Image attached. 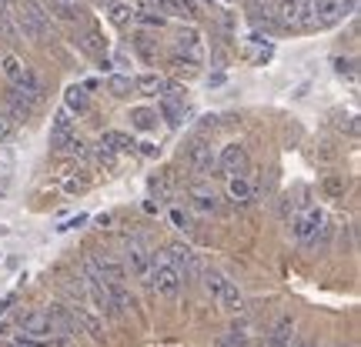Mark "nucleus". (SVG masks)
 Instances as JSON below:
<instances>
[{"mask_svg":"<svg viewBox=\"0 0 361 347\" xmlns=\"http://www.w3.org/2000/svg\"><path fill=\"white\" fill-rule=\"evenodd\" d=\"M17 20H20L17 30H24L30 40L47 37V30H51V17L44 13L40 0H24V4H20V13H17Z\"/></svg>","mask_w":361,"mask_h":347,"instance_id":"1","label":"nucleus"},{"mask_svg":"<svg viewBox=\"0 0 361 347\" xmlns=\"http://www.w3.org/2000/svg\"><path fill=\"white\" fill-rule=\"evenodd\" d=\"M147 284L154 287L157 294H164V297H174L180 291V274L174 267H171L168 260L154 258V264H151V274H147Z\"/></svg>","mask_w":361,"mask_h":347,"instance_id":"2","label":"nucleus"},{"mask_svg":"<svg viewBox=\"0 0 361 347\" xmlns=\"http://www.w3.org/2000/svg\"><path fill=\"white\" fill-rule=\"evenodd\" d=\"M164 260L178 270L180 277H197V274L204 270L201 267V260H197V254H194L188 244H168L164 247Z\"/></svg>","mask_w":361,"mask_h":347,"instance_id":"3","label":"nucleus"},{"mask_svg":"<svg viewBox=\"0 0 361 347\" xmlns=\"http://www.w3.org/2000/svg\"><path fill=\"white\" fill-rule=\"evenodd\" d=\"M17 327L24 331V337H34V341H54V327L47 310H20L17 314Z\"/></svg>","mask_w":361,"mask_h":347,"instance_id":"4","label":"nucleus"},{"mask_svg":"<svg viewBox=\"0 0 361 347\" xmlns=\"http://www.w3.org/2000/svg\"><path fill=\"white\" fill-rule=\"evenodd\" d=\"M218 170H224L228 177H245L251 170V157H247L241 144H228V147H221L218 154Z\"/></svg>","mask_w":361,"mask_h":347,"instance_id":"5","label":"nucleus"},{"mask_svg":"<svg viewBox=\"0 0 361 347\" xmlns=\"http://www.w3.org/2000/svg\"><path fill=\"white\" fill-rule=\"evenodd\" d=\"M184 160H188V168H191L194 174H201V177H211V174L218 170V157H214V151H211L204 141H194L191 147H188Z\"/></svg>","mask_w":361,"mask_h":347,"instance_id":"6","label":"nucleus"},{"mask_svg":"<svg viewBox=\"0 0 361 347\" xmlns=\"http://www.w3.org/2000/svg\"><path fill=\"white\" fill-rule=\"evenodd\" d=\"M47 317H51V327H54V337H57V341L67 344V341H74V337L80 334L74 314H71V308H64V304H51V308H47Z\"/></svg>","mask_w":361,"mask_h":347,"instance_id":"7","label":"nucleus"},{"mask_svg":"<svg viewBox=\"0 0 361 347\" xmlns=\"http://www.w3.org/2000/svg\"><path fill=\"white\" fill-rule=\"evenodd\" d=\"M174 53L184 57V61H191V64H201V53H204V47H201V34H197L194 27L178 30V37H174Z\"/></svg>","mask_w":361,"mask_h":347,"instance_id":"8","label":"nucleus"},{"mask_svg":"<svg viewBox=\"0 0 361 347\" xmlns=\"http://www.w3.org/2000/svg\"><path fill=\"white\" fill-rule=\"evenodd\" d=\"M71 314H74V321H78V331H84L90 341H104V324L87 304L74 301V304H71Z\"/></svg>","mask_w":361,"mask_h":347,"instance_id":"9","label":"nucleus"},{"mask_svg":"<svg viewBox=\"0 0 361 347\" xmlns=\"http://www.w3.org/2000/svg\"><path fill=\"white\" fill-rule=\"evenodd\" d=\"M0 70H4V77L11 80L13 87H24V84L34 80V74L24 67V61H20V57H13V53H4V57H0Z\"/></svg>","mask_w":361,"mask_h":347,"instance_id":"10","label":"nucleus"},{"mask_svg":"<svg viewBox=\"0 0 361 347\" xmlns=\"http://www.w3.org/2000/svg\"><path fill=\"white\" fill-rule=\"evenodd\" d=\"M151 264H154V258L144 251L141 244H130L128 247V270L137 277V281H147V274H151Z\"/></svg>","mask_w":361,"mask_h":347,"instance_id":"11","label":"nucleus"},{"mask_svg":"<svg viewBox=\"0 0 361 347\" xmlns=\"http://www.w3.org/2000/svg\"><path fill=\"white\" fill-rule=\"evenodd\" d=\"M94 264H97V270H101L104 284H124V277H128L124 264H121V260H114L111 254H94Z\"/></svg>","mask_w":361,"mask_h":347,"instance_id":"12","label":"nucleus"},{"mask_svg":"<svg viewBox=\"0 0 361 347\" xmlns=\"http://www.w3.org/2000/svg\"><path fill=\"white\" fill-rule=\"evenodd\" d=\"M188 197L194 201L197 210H204V214H214L218 210V194L204 187V184H188Z\"/></svg>","mask_w":361,"mask_h":347,"instance_id":"13","label":"nucleus"},{"mask_svg":"<svg viewBox=\"0 0 361 347\" xmlns=\"http://www.w3.org/2000/svg\"><path fill=\"white\" fill-rule=\"evenodd\" d=\"M101 147L111 151V154H130V151H134V141H130L128 134H121V130H104Z\"/></svg>","mask_w":361,"mask_h":347,"instance_id":"14","label":"nucleus"},{"mask_svg":"<svg viewBox=\"0 0 361 347\" xmlns=\"http://www.w3.org/2000/svg\"><path fill=\"white\" fill-rule=\"evenodd\" d=\"M291 341H295V321H291V317H281V321L271 327L268 347H291Z\"/></svg>","mask_w":361,"mask_h":347,"instance_id":"15","label":"nucleus"},{"mask_svg":"<svg viewBox=\"0 0 361 347\" xmlns=\"http://www.w3.org/2000/svg\"><path fill=\"white\" fill-rule=\"evenodd\" d=\"M228 197H231L234 204H251L255 201V187H251V180L247 177H231V184H228Z\"/></svg>","mask_w":361,"mask_h":347,"instance_id":"16","label":"nucleus"},{"mask_svg":"<svg viewBox=\"0 0 361 347\" xmlns=\"http://www.w3.org/2000/svg\"><path fill=\"white\" fill-rule=\"evenodd\" d=\"M218 304L228 310V314H241V310H245V294H241V291L228 281V284H224V291H221V297H218Z\"/></svg>","mask_w":361,"mask_h":347,"instance_id":"17","label":"nucleus"},{"mask_svg":"<svg viewBox=\"0 0 361 347\" xmlns=\"http://www.w3.org/2000/svg\"><path fill=\"white\" fill-rule=\"evenodd\" d=\"M168 87V80L161 77V74H141V77H134V90H141L144 97H157V94H164Z\"/></svg>","mask_w":361,"mask_h":347,"instance_id":"18","label":"nucleus"},{"mask_svg":"<svg viewBox=\"0 0 361 347\" xmlns=\"http://www.w3.org/2000/svg\"><path fill=\"white\" fill-rule=\"evenodd\" d=\"M64 103H67V111H74V114H87V107H90V101H87V90L84 87H67V94H64Z\"/></svg>","mask_w":361,"mask_h":347,"instance_id":"19","label":"nucleus"},{"mask_svg":"<svg viewBox=\"0 0 361 347\" xmlns=\"http://www.w3.org/2000/svg\"><path fill=\"white\" fill-rule=\"evenodd\" d=\"M130 124L137 130H154L157 127V111H151V107H134V111H130Z\"/></svg>","mask_w":361,"mask_h":347,"instance_id":"20","label":"nucleus"},{"mask_svg":"<svg viewBox=\"0 0 361 347\" xmlns=\"http://www.w3.org/2000/svg\"><path fill=\"white\" fill-rule=\"evenodd\" d=\"M51 7H54V13H57L61 20H80V17H84V11H80L78 0H51Z\"/></svg>","mask_w":361,"mask_h":347,"instance_id":"21","label":"nucleus"},{"mask_svg":"<svg viewBox=\"0 0 361 347\" xmlns=\"http://www.w3.org/2000/svg\"><path fill=\"white\" fill-rule=\"evenodd\" d=\"M201 274H204V291L214 297V301H218L221 291H224V284H228V277H224L221 270H214V267H204Z\"/></svg>","mask_w":361,"mask_h":347,"instance_id":"22","label":"nucleus"},{"mask_svg":"<svg viewBox=\"0 0 361 347\" xmlns=\"http://www.w3.org/2000/svg\"><path fill=\"white\" fill-rule=\"evenodd\" d=\"M322 191L328 194V197H345V191H348V177H345V174H328V177L322 180Z\"/></svg>","mask_w":361,"mask_h":347,"instance_id":"23","label":"nucleus"},{"mask_svg":"<svg viewBox=\"0 0 361 347\" xmlns=\"http://www.w3.org/2000/svg\"><path fill=\"white\" fill-rule=\"evenodd\" d=\"M11 114H13V120H27V117L34 114V103H27L17 90H11Z\"/></svg>","mask_w":361,"mask_h":347,"instance_id":"24","label":"nucleus"},{"mask_svg":"<svg viewBox=\"0 0 361 347\" xmlns=\"http://www.w3.org/2000/svg\"><path fill=\"white\" fill-rule=\"evenodd\" d=\"M107 90H111L114 97H128L130 90H134V77H124V74H114V77L107 80Z\"/></svg>","mask_w":361,"mask_h":347,"instance_id":"25","label":"nucleus"},{"mask_svg":"<svg viewBox=\"0 0 361 347\" xmlns=\"http://www.w3.org/2000/svg\"><path fill=\"white\" fill-rule=\"evenodd\" d=\"M0 37H4V40H11V44H13L17 37H20V30H17V24L11 20V13H7V7H0Z\"/></svg>","mask_w":361,"mask_h":347,"instance_id":"26","label":"nucleus"},{"mask_svg":"<svg viewBox=\"0 0 361 347\" xmlns=\"http://www.w3.org/2000/svg\"><path fill=\"white\" fill-rule=\"evenodd\" d=\"M214 347H247V334H241V331H224V334L214 341Z\"/></svg>","mask_w":361,"mask_h":347,"instance_id":"27","label":"nucleus"},{"mask_svg":"<svg viewBox=\"0 0 361 347\" xmlns=\"http://www.w3.org/2000/svg\"><path fill=\"white\" fill-rule=\"evenodd\" d=\"M111 20H114L117 27H128L130 20H134V11H130V7H124V4H111Z\"/></svg>","mask_w":361,"mask_h":347,"instance_id":"28","label":"nucleus"},{"mask_svg":"<svg viewBox=\"0 0 361 347\" xmlns=\"http://www.w3.org/2000/svg\"><path fill=\"white\" fill-rule=\"evenodd\" d=\"M134 20H141V24H151V27H164V17H161L157 11H147V7L134 11Z\"/></svg>","mask_w":361,"mask_h":347,"instance_id":"29","label":"nucleus"},{"mask_svg":"<svg viewBox=\"0 0 361 347\" xmlns=\"http://www.w3.org/2000/svg\"><path fill=\"white\" fill-rule=\"evenodd\" d=\"M171 224H174V227H180V231H194L191 217H188L184 210H178V207H171Z\"/></svg>","mask_w":361,"mask_h":347,"instance_id":"30","label":"nucleus"},{"mask_svg":"<svg viewBox=\"0 0 361 347\" xmlns=\"http://www.w3.org/2000/svg\"><path fill=\"white\" fill-rule=\"evenodd\" d=\"M161 111H164V117H168V124H171V127H178V124H180V107H178V103L161 101Z\"/></svg>","mask_w":361,"mask_h":347,"instance_id":"31","label":"nucleus"},{"mask_svg":"<svg viewBox=\"0 0 361 347\" xmlns=\"http://www.w3.org/2000/svg\"><path fill=\"white\" fill-rule=\"evenodd\" d=\"M97 164L107 170H114L117 168V154H111V151H104V147H97Z\"/></svg>","mask_w":361,"mask_h":347,"instance_id":"32","label":"nucleus"},{"mask_svg":"<svg viewBox=\"0 0 361 347\" xmlns=\"http://www.w3.org/2000/svg\"><path fill=\"white\" fill-rule=\"evenodd\" d=\"M84 187H87V177H67L64 180V191L67 194H80Z\"/></svg>","mask_w":361,"mask_h":347,"instance_id":"33","label":"nucleus"},{"mask_svg":"<svg viewBox=\"0 0 361 347\" xmlns=\"http://www.w3.org/2000/svg\"><path fill=\"white\" fill-rule=\"evenodd\" d=\"M87 51L104 53V40H101V34H97V30H87Z\"/></svg>","mask_w":361,"mask_h":347,"instance_id":"34","label":"nucleus"},{"mask_svg":"<svg viewBox=\"0 0 361 347\" xmlns=\"http://www.w3.org/2000/svg\"><path fill=\"white\" fill-rule=\"evenodd\" d=\"M335 70L341 77H351L355 80V61H335Z\"/></svg>","mask_w":361,"mask_h":347,"instance_id":"35","label":"nucleus"},{"mask_svg":"<svg viewBox=\"0 0 361 347\" xmlns=\"http://www.w3.org/2000/svg\"><path fill=\"white\" fill-rule=\"evenodd\" d=\"M11 134H13V124H11V120H7L4 114H0V144L11 141Z\"/></svg>","mask_w":361,"mask_h":347,"instance_id":"36","label":"nucleus"},{"mask_svg":"<svg viewBox=\"0 0 361 347\" xmlns=\"http://www.w3.org/2000/svg\"><path fill=\"white\" fill-rule=\"evenodd\" d=\"M84 220H87V217H84V214H78V217H74V220H67V224H64V227H61V231H71V227H80Z\"/></svg>","mask_w":361,"mask_h":347,"instance_id":"37","label":"nucleus"},{"mask_svg":"<svg viewBox=\"0 0 361 347\" xmlns=\"http://www.w3.org/2000/svg\"><path fill=\"white\" fill-rule=\"evenodd\" d=\"M298 347H318L314 341H298Z\"/></svg>","mask_w":361,"mask_h":347,"instance_id":"38","label":"nucleus"},{"mask_svg":"<svg viewBox=\"0 0 361 347\" xmlns=\"http://www.w3.org/2000/svg\"><path fill=\"white\" fill-rule=\"evenodd\" d=\"M207 4H211V0H207Z\"/></svg>","mask_w":361,"mask_h":347,"instance_id":"39","label":"nucleus"}]
</instances>
